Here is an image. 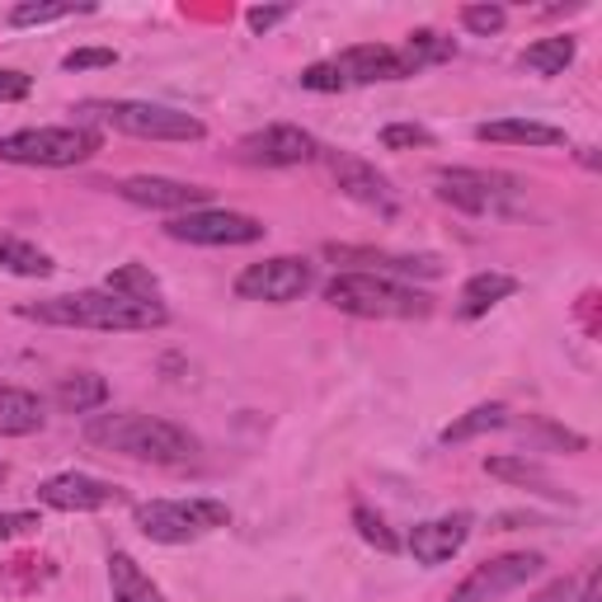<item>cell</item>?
I'll return each instance as SVG.
<instances>
[{"mask_svg":"<svg viewBox=\"0 0 602 602\" xmlns=\"http://www.w3.org/2000/svg\"><path fill=\"white\" fill-rule=\"evenodd\" d=\"M100 146H104V137L85 123H75V127H24V132H6V137H0V160L66 169V165L90 160Z\"/></svg>","mask_w":602,"mask_h":602,"instance_id":"obj_6","label":"cell"},{"mask_svg":"<svg viewBox=\"0 0 602 602\" xmlns=\"http://www.w3.org/2000/svg\"><path fill=\"white\" fill-rule=\"evenodd\" d=\"M476 142H495V146H564V127L537 123V118H499V123H480Z\"/></svg>","mask_w":602,"mask_h":602,"instance_id":"obj_18","label":"cell"},{"mask_svg":"<svg viewBox=\"0 0 602 602\" xmlns=\"http://www.w3.org/2000/svg\"><path fill=\"white\" fill-rule=\"evenodd\" d=\"M43 428V401L24 386H0V438H29Z\"/></svg>","mask_w":602,"mask_h":602,"instance_id":"obj_20","label":"cell"},{"mask_svg":"<svg viewBox=\"0 0 602 602\" xmlns=\"http://www.w3.org/2000/svg\"><path fill=\"white\" fill-rule=\"evenodd\" d=\"M504 19H508V10L504 6H466L461 10V24L470 29V33H499L504 29Z\"/></svg>","mask_w":602,"mask_h":602,"instance_id":"obj_32","label":"cell"},{"mask_svg":"<svg viewBox=\"0 0 602 602\" xmlns=\"http://www.w3.org/2000/svg\"><path fill=\"white\" fill-rule=\"evenodd\" d=\"M513 292H518V278L513 273H495V269L470 273L461 297H457V315L461 320H480L489 307H499V301H508Z\"/></svg>","mask_w":602,"mask_h":602,"instance_id":"obj_19","label":"cell"},{"mask_svg":"<svg viewBox=\"0 0 602 602\" xmlns=\"http://www.w3.org/2000/svg\"><path fill=\"white\" fill-rule=\"evenodd\" d=\"M104 401H108V382L94 372H71V376H62V386H56V405L66 414H90Z\"/></svg>","mask_w":602,"mask_h":602,"instance_id":"obj_24","label":"cell"},{"mask_svg":"<svg viewBox=\"0 0 602 602\" xmlns=\"http://www.w3.org/2000/svg\"><path fill=\"white\" fill-rule=\"evenodd\" d=\"M0 269L14 273V278H48L56 263H52V255H43V250H38V245H29L24 236L0 231Z\"/></svg>","mask_w":602,"mask_h":602,"instance_id":"obj_22","label":"cell"},{"mask_svg":"<svg viewBox=\"0 0 602 602\" xmlns=\"http://www.w3.org/2000/svg\"><path fill=\"white\" fill-rule=\"evenodd\" d=\"M85 443L156 466H179L198 452L194 433L169 419H156V414H94L85 424Z\"/></svg>","mask_w":602,"mask_h":602,"instance_id":"obj_2","label":"cell"},{"mask_svg":"<svg viewBox=\"0 0 602 602\" xmlns=\"http://www.w3.org/2000/svg\"><path fill=\"white\" fill-rule=\"evenodd\" d=\"M457 52V43L452 38H443V33H433V29H419V33H409V43H405V71L414 75L419 66H428V62H447V56Z\"/></svg>","mask_w":602,"mask_h":602,"instance_id":"obj_28","label":"cell"},{"mask_svg":"<svg viewBox=\"0 0 602 602\" xmlns=\"http://www.w3.org/2000/svg\"><path fill=\"white\" fill-rule=\"evenodd\" d=\"M29 90H33V81H29L24 71H0V104L29 100Z\"/></svg>","mask_w":602,"mask_h":602,"instance_id":"obj_35","label":"cell"},{"mask_svg":"<svg viewBox=\"0 0 602 602\" xmlns=\"http://www.w3.org/2000/svg\"><path fill=\"white\" fill-rule=\"evenodd\" d=\"M574 62V38L570 33H556V38H541V43L522 48L518 66L532 71V75H564V66Z\"/></svg>","mask_w":602,"mask_h":602,"instance_id":"obj_25","label":"cell"},{"mask_svg":"<svg viewBox=\"0 0 602 602\" xmlns=\"http://www.w3.org/2000/svg\"><path fill=\"white\" fill-rule=\"evenodd\" d=\"M508 424V409L499 405V401H489V405H476V409H466L457 424H447L443 428V443L452 447V443H470V438H480V433H489V428H504Z\"/></svg>","mask_w":602,"mask_h":602,"instance_id":"obj_26","label":"cell"},{"mask_svg":"<svg viewBox=\"0 0 602 602\" xmlns=\"http://www.w3.org/2000/svg\"><path fill=\"white\" fill-rule=\"evenodd\" d=\"M263 231L269 226L250 212H179L165 221V236L184 245H255Z\"/></svg>","mask_w":602,"mask_h":602,"instance_id":"obj_8","label":"cell"},{"mask_svg":"<svg viewBox=\"0 0 602 602\" xmlns=\"http://www.w3.org/2000/svg\"><path fill=\"white\" fill-rule=\"evenodd\" d=\"M382 146L386 150H409V146H433V132L419 123H391L382 127Z\"/></svg>","mask_w":602,"mask_h":602,"instance_id":"obj_30","label":"cell"},{"mask_svg":"<svg viewBox=\"0 0 602 602\" xmlns=\"http://www.w3.org/2000/svg\"><path fill=\"white\" fill-rule=\"evenodd\" d=\"M301 90H315V94H339V90H349V81L339 75L334 62H315L301 71Z\"/></svg>","mask_w":602,"mask_h":602,"instance_id":"obj_31","label":"cell"},{"mask_svg":"<svg viewBox=\"0 0 602 602\" xmlns=\"http://www.w3.org/2000/svg\"><path fill=\"white\" fill-rule=\"evenodd\" d=\"M108 589H113V602H165V593L127 551L108 556Z\"/></svg>","mask_w":602,"mask_h":602,"instance_id":"obj_21","label":"cell"},{"mask_svg":"<svg viewBox=\"0 0 602 602\" xmlns=\"http://www.w3.org/2000/svg\"><path fill=\"white\" fill-rule=\"evenodd\" d=\"M485 470L495 480H508V485H527L537 495H551V499H564V489H556V480L546 476V466L527 461V457H485Z\"/></svg>","mask_w":602,"mask_h":602,"instance_id":"obj_23","label":"cell"},{"mask_svg":"<svg viewBox=\"0 0 602 602\" xmlns=\"http://www.w3.org/2000/svg\"><path fill=\"white\" fill-rule=\"evenodd\" d=\"M24 532H38V513H0V541L24 537Z\"/></svg>","mask_w":602,"mask_h":602,"instance_id":"obj_37","label":"cell"},{"mask_svg":"<svg viewBox=\"0 0 602 602\" xmlns=\"http://www.w3.org/2000/svg\"><path fill=\"white\" fill-rule=\"evenodd\" d=\"M541 556L537 551H513V556H495V560H485L476 564L461 583H457V593H452L447 602H495L504 593H513L518 583L527 579H537L541 574Z\"/></svg>","mask_w":602,"mask_h":602,"instance_id":"obj_9","label":"cell"},{"mask_svg":"<svg viewBox=\"0 0 602 602\" xmlns=\"http://www.w3.org/2000/svg\"><path fill=\"white\" fill-rule=\"evenodd\" d=\"M236 156L245 165H263V169H288V165H307L320 156V142L311 137L307 127H292V123H273V127H259L250 137H240Z\"/></svg>","mask_w":602,"mask_h":602,"instance_id":"obj_10","label":"cell"},{"mask_svg":"<svg viewBox=\"0 0 602 602\" xmlns=\"http://www.w3.org/2000/svg\"><path fill=\"white\" fill-rule=\"evenodd\" d=\"M104 292L127 297V301H160V282H156V273H150L146 263H123V269L108 273Z\"/></svg>","mask_w":602,"mask_h":602,"instance_id":"obj_27","label":"cell"},{"mask_svg":"<svg viewBox=\"0 0 602 602\" xmlns=\"http://www.w3.org/2000/svg\"><path fill=\"white\" fill-rule=\"evenodd\" d=\"M353 527H357V537H363L367 546H376V551H401V537H395L391 532V527H386V518L382 513H372V508L367 504H357L353 508Z\"/></svg>","mask_w":602,"mask_h":602,"instance_id":"obj_29","label":"cell"},{"mask_svg":"<svg viewBox=\"0 0 602 602\" xmlns=\"http://www.w3.org/2000/svg\"><path fill=\"white\" fill-rule=\"evenodd\" d=\"M288 14H292L288 6H255L250 14H245V24H250L255 33H269V29H273V24H282Z\"/></svg>","mask_w":602,"mask_h":602,"instance_id":"obj_36","label":"cell"},{"mask_svg":"<svg viewBox=\"0 0 602 602\" xmlns=\"http://www.w3.org/2000/svg\"><path fill=\"white\" fill-rule=\"evenodd\" d=\"M118 194L137 207H150V212H194L198 203H207L203 184H184V179H165V175H132L118 184Z\"/></svg>","mask_w":602,"mask_h":602,"instance_id":"obj_15","label":"cell"},{"mask_svg":"<svg viewBox=\"0 0 602 602\" xmlns=\"http://www.w3.org/2000/svg\"><path fill=\"white\" fill-rule=\"evenodd\" d=\"M0 485H6V466H0Z\"/></svg>","mask_w":602,"mask_h":602,"instance_id":"obj_40","label":"cell"},{"mask_svg":"<svg viewBox=\"0 0 602 602\" xmlns=\"http://www.w3.org/2000/svg\"><path fill=\"white\" fill-rule=\"evenodd\" d=\"M527 602H574V583L570 579H556V583H546V589L537 598H527Z\"/></svg>","mask_w":602,"mask_h":602,"instance_id":"obj_38","label":"cell"},{"mask_svg":"<svg viewBox=\"0 0 602 602\" xmlns=\"http://www.w3.org/2000/svg\"><path fill=\"white\" fill-rule=\"evenodd\" d=\"M339 75H344L349 85H376V81H405V56L386 48V43H353L334 56Z\"/></svg>","mask_w":602,"mask_h":602,"instance_id":"obj_17","label":"cell"},{"mask_svg":"<svg viewBox=\"0 0 602 602\" xmlns=\"http://www.w3.org/2000/svg\"><path fill=\"white\" fill-rule=\"evenodd\" d=\"M325 259L334 263H367L353 273H376V278H443V259L438 255H386V250H363V245H325Z\"/></svg>","mask_w":602,"mask_h":602,"instance_id":"obj_14","label":"cell"},{"mask_svg":"<svg viewBox=\"0 0 602 602\" xmlns=\"http://www.w3.org/2000/svg\"><path fill=\"white\" fill-rule=\"evenodd\" d=\"M132 522H137L142 537L160 546H188L231 522V508L221 499H150L132 508Z\"/></svg>","mask_w":602,"mask_h":602,"instance_id":"obj_5","label":"cell"},{"mask_svg":"<svg viewBox=\"0 0 602 602\" xmlns=\"http://www.w3.org/2000/svg\"><path fill=\"white\" fill-rule=\"evenodd\" d=\"M325 301L334 311L367 315V320H424L433 311V297L414 292L395 278H376V273H339V278H330Z\"/></svg>","mask_w":602,"mask_h":602,"instance_id":"obj_4","label":"cell"},{"mask_svg":"<svg viewBox=\"0 0 602 602\" xmlns=\"http://www.w3.org/2000/svg\"><path fill=\"white\" fill-rule=\"evenodd\" d=\"M466 537H470V513H447V518H428V522H419L409 532V556L419 560V564H447L452 556L466 546Z\"/></svg>","mask_w":602,"mask_h":602,"instance_id":"obj_16","label":"cell"},{"mask_svg":"<svg viewBox=\"0 0 602 602\" xmlns=\"http://www.w3.org/2000/svg\"><path fill=\"white\" fill-rule=\"evenodd\" d=\"M14 315L38 320V325H62V330H104V334H132V330H160L169 311L160 301H127L104 288L94 292H71V297H48V301H24Z\"/></svg>","mask_w":602,"mask_h":602,"instance_id":"obj_1","label":"cell"},{"mask_svg":"<svg viewBox=\"0 0 602 602\" xmlns=\"http://www.w3.org/2000/svg\"><path fill=\"white\" fill-rule=\"evenodd\" d=\"M81 118L94 123H108L113 132H127V137H142V142H203L207 127L203 118L184 108H169V104H150V100H85Z\"/></svg>","mask_w":602,"mask_h":602,"instance_id":"obj_3","label":"cell"},{"mask_svg":"<svg viewBox=\"0 0 602 602\" xmlns=\"http://www.w3.org/2000/svg\"><path fill=\"white\" fill-rule=\"evenodd\" d=\"M307 288H311V263L307 259H292V255L250 263V269L236 278V297H245V301H273V307H288V301H297Z\"/></svg>","mask_w":602,"mask_h":602,"instance_id":"obj_11","label":"cell"},{"mask_svg":"<svg viewBox=\"0 0 602 602\" xmlns=\"http://www.w3.org/2000/svg\"><path fill=\"white\" fill-rule=\"evenodd\" d=\"M518 194H522L518 175H499V169H438V198L470 217L504 212Z\"/></svg>","mask_w":602,"mask_h":602,"instance_id":"obj_7","label":"cell"},{"mask_svg":"<svg viewBox=\"0 0 602 602\" xmlns=\"http://www.w3.org/2000/svg\"><path fill=\"white\" fill-rule=\"evenodd\" d=\"M598 589H602V579H598V570H593V574H589V583H583V593H579V602H598V598H602Z\"/></svg>","mask_w":602,"mask_h":602,"instance_id":"obj_39","label":"cell"},{"mask_svg":"<svg viewBox=\"0 0 602 602\" xmlns=\"http://www.w3.org/2000/svg\"><path fill=\"white\" fill-rule=\"evenodd\" d=\"M325 160H330L334 184L344 188L353 203L376 207L382 217H395V188H391V179L382 175V169L367 165L363 156H353V150H325Z\"/></svg>","mask_w":602,"mask_h":602,"instance_id":"obj_13","label":"cell"},{"mask_svg":"<svg viewBox=\"0 0 602 602\" xmlns=\"http://www.w3.org/2000/svg\"><path fill=\"white\" fill-rule=\"evenodd\" d=\"M66 14H75V6H14L10 24L29 29V24H52V19H66Z\"/></svg>","mask_w":602,"mask_h":602,"instance_id":"obj_33","label":"cell"},{"mask_svg":"<svg viewBox=\"0 0 602 602\" xmlns=\"http://www.w3.org/2000/svg\"><path fill=\"white\" fill-rule=\"evenodd\" d=\"M38 499L56 508V513H100V508L123 504V489L113 480L85 476V470H62V476L38 485Z\"/></svg>","mask_w":602,"mask_h":602,"instance_id":"obj_12","label":"cell"},{"mask_svg":"<svg viewBox=\"0 0 602 602\" xmlns=\"http://www.w3.org/2000/svg\"><path fill=\"white\" fill-rule=\"evenodd\" d=\"M118 62V52L113 48H75V52H66V71H94V66H113Z\"/></svg>","mask_w":602,"mask_h":602,"instance_id":"obj_34","label":"cell"}]
</instances>
